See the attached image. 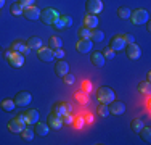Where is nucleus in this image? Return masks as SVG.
Listing matches in <instances>:
<instances>
[{
	"label": "nucleus",
	"mask_w": 151,
	"mask_h": 145,
	"mask_svg": "<svg viewBox=\"0 0 151 145\" xmlns=\"http://www.w3.org/2000/svg\"><path fill=\"white\" fill-rule=\"evenodd\" d=\"M34 136H35V130L34 128H32V124H27L26 128H24L23 130H21V137H23V140H32L34 139Z\"/></svg>",
	"instance_id": "obj_24"
},
{
	"label": "nucleus",
	"mask_w": 151,
	"mask_h": 145,
	"mask_svg": "<svg viewBox=\"0 0 151 145\" xmlns=\"http://www.w3.org/2000/svg\"><path fill=\"white\" fill-rule=\"evenodd\" d=\"M138 134H140V137H142L143 142H146V144H150V142H151V129H150V128L143 126L142 130H140Z\"/></svg>",
	"instance_id": "obj_27"
},
{
	"label": "nucleus",
	"mask_w": 151,
	"mask_h": 145,
	"mask_svg": "<svg viewBox=\"0 0 151 145\" xmlns=\"http://www.w3.org/2000/svg\"><path fill=\"white\" fill-rule=\"evenodd\" d=\"M85 10H87V14H98L103 12V2L101 0H87Z\"/></svg>",
	"instance_id": "obj_4"
},
{
	"label": "nucleus",
	"mask_w": 151,
	"mask_h": 145,
	"mask_svg": "<svg viewBox=\"0 0 151 145\" xmlns=\"http://www.w3.org/2000/svg\"><path fill=\"white\" fill-rule=\"evenodd\" d=\"M52 111L56 115H60V116H63L64 113H73V105L68 103V102H58V103L53 105Z\"/></svg>",
	"instance_id": "obj_8"
},
{
	"label": "nucleus",
	"mask_w": 151,
	"mask_h": 145,
	"mask_svg": "<svg viewBox=\"0 0 151 145\" xmlns=\"http://www.w3.org/2000/svg\"><path fill=\"white\" fill-rule=\"evenodd\" d=\"M73 26V18L69 16V14H63V16H60L58 20L53 23V28L55 29H68V28H71Z\"/></svg>",
	"instance_id": "obj_11"
},
{
	"label": "nucleus",
	"mask_w": 151,
	"mask_h": 145,
	"mask_svg": "<svg viewBox=\"0 0 151 145\" xmlns=\"http://www.w3.org/2000/svg\"><path fill=\"white\" fill-rule=\"evenodd\" d=\"M55 72H56V76L63 78L64 74H68V72H69V65H68L64 60H58V63L55 65Z\"/></svg>",
	"instance_id": "obj_18"
},
{
	"label": "nucleus",
	"mask_w": 151,
	"mask_h": 145,
	"mask_svg": "<svg viewBox=\"0 0 151 145\" xmlns=\"http://www.w3.org/2000/svg\"><path fill=\"white\" fill-rule=\"evenodd\" d=\"M96 100L100 102V103H106L109 105L113 100H116V95H114V90L111 89V87H100L98 90H96Z\"/></svg>",
	"instance_id": "obj_1"
},
{
	"label": "nucleus",
	"mask_w": 151,
	"mask_h": 145,
	"mask_svg": "<svg viewBox=\"0 0 151 145\" xmlns=\"http://www.w3.org/2000/svg\"><path fill=\"white\" fill-rule=\"evenodd\" d=\"M96 113H98V116H101V118L109 116V108H108V105L106 103H100L98 108H96Z\"/></svg>",
	"instance_id": "obj_33"
},
{
	"label": "nucleus",
	"mask_w": 151,
	"mask_h": 145,
	"mask_svg": "<svg viewBox=\"0 0 151 145\" xmlns=\"http://www.w3.org/2000/svg\"><path fill=\"white\" fill-rule=\"evenodd\" d=\"M37 58L44 63H50V61H53L55 55H53V50L50 47H42V49L37 50Z\"/></svg>",
	"instance_id": "obj_9"
},
{
	"label": "nucleus",
	"mask_w": 151,
	"mask_h": 145,
	"mask_svg": "<svg viewBox=\"0 0 151 145\" xmlns=\"http://www.w3.org/2000/svg\"><path fill=\"white\" fill-rule=\"evenodd\" d=\"M24 12V8L19 5V2H16V3H13L12 7H10V13L13 14V16H21Z\"/></svg>",
	"instance_id": "obj_31"
},
{
	"label": "nucleus",
	"mask_w": 151,
	"mask_h": 145,
	"mask_svg": "<svg viewBox=\"0 0 151 145\" xmlns=\"http://www.w3.org/2000/svg\"><path fill=\"white\" fill-rule=\"evenodd\" d=\"M3 5H5V0H0V8H2Z\"/></svg>",
	"instance_id": "obj_45"
},
{
	"label": "nucleus",
	"mask_w": 151,
	"mask_h": 145,
	"mask_svg": "<svg viewBox=\"0 0 151 145\" xmlns=\"http://www.w3.org/2000/svg\"><path fill=\"white\" fill-rule=\"evenodd\" d=\"M6 61H8V65L12 68H21L24 65V55L12 50V53H10V57L6 58Z\"/></svg>",
	"instance_id": "obj_6"
},
{
	"label": "nucleus",
	"mask_w": 151,
	"mask_h": 145,
	"mask_svg": "<svg viewBox=\"0 0 151 145\" xmlns=\"http://www.w3.org/2000/svg\"><path fill=\"white\" fill-rule=\"evenodd\" d=\"M129 20L134 24H137V26H142V24L148 23L150 13H148V10H145V8H138V10H135V12L130 13V18H129Z\"/></svg>",
	"instance_id": "obj_2"
},
{
	"label": "nucleus",
	"mask_w": 151,
	"mask_h": 145,
	"mask_svg": "<svg viewBox=\"0 0 151 145\" xmlns=\"http://www.w3.org/2000/svg\"><path fill=\"white\" fill-rule=\"evenodd\" d=\"M23 16L26 18V20H29V21H37L39 18H40V10L37 8V7H26L24 8V12H23Z\"/></svg>",
	"instance_id": "obj_14"
},
{
	"label": "nucleus",
	"mask_w": 151,
	"mask_h": 145,
	"mask_svg": "<svg viewBox=\"0 0 151 145\" xmlns=\"http://www.w3.org/2000/svg\"><path fill=\"white\" fill-rule=\"evenodd\" d=\"M92 49H93V42L90 39H79L76 42V50L81 53H90Z\"/></svg>",
	"instance_id": "obj_10"
},
{
	"label": "nucleus",
	"mask_w": 151,
	"mask_h": 145,
	"mask_svg": "<svg viewBox=\"0 0 151 145\" xmlns=\"http://www.w3.org/2000/svg\"><path fill=\"white\" fill-rule=\"evenodd\" d=\"M64 53H66V52H64L61 47H60V49H55V50H53V55H55V58H58V60H63V58H64Z\"/></svg>",
	"instance_id": "obj_41"
},
{
	"label": "nucleus",
	"mask_w": 151,
	"mask_h": 145,
	"mask_svg": "<svg viewBox=\"0 0 151 145\" xmlns=\"http://www.w3.org/2000/svg\"><path fill=\"white\" fill-rule=\"evenodd\" d=\"M108 108H109V115H114V116H121L125 113V105L117 100H113L108 105Z\"/></svg>",
	"instance_id": "obj_12"
},
{
	"label": "nucleus",
	"mask_w": 151,
	"mask_h": 145,
	"mask_svg": "<svg viewBox=\"0 0 151 145\" xmlns=\"http://www.w3.org/2000/svg\"><path fill=\"white\" fill-rule=\"evenodd\" d=\"M138 92H140V94H145V95H150V92H151V84H150V81L140 82V84H138Z\"/></svg>",
	"instance_id": "obj_32"
},
{
	"label": "nucleus",
	"mask_w": 151,
	"mask_h": 145,
	"mask_svg": "<svg viewBox=\"0 0 151 145\" xmlns=\"http://www.w3.org/2000/svg\"><path fill=\"white\" fill-rule=\"evenodd\" d=\"M48 44H50V49H52V50L60 49V47H61V39L56 37V36H52V37H50V41H48Z\"/></svg>",
	"instance_id": "obj_35"
},
{
	"label": "nucleus",
	"mask_w": 151,
	"mask_h": 145,
	"mask_svg": "<svg viewBox=\"0 0 151 145\" xmlns=\"http://www.w3.org/2000/svg\"><path fill=\"white\" fill-rule=\"evenodd\" d=\"M103 39H105V32L100 31V29H92L90 31V41L92 42H101Z\"/></svg>",
	"instance_id": "obj_26"
},
{
	"label": "nucleus",
	"mask_w": 151,
	"mask_h": 145,
	"mask_svg": "<svg viewBox=\"0 0 151 145\" xmlns=\"http://www.w3.org/2000/svg\"><path fill=\"white\" fill-rule=\"evenodd\" d=\"M122 37H124V41H125V44H134L135 42V37L132 34H124L122 36Z\"/></svg>",
	"instance_id": "obj_43"
},
{
	"label": "nucleus",
	"mask_w": 151,
	"mask_h": 145,
	"mask_svg": "<svg viewBox=\"0 0 151 145\" xmlns=\"http://www.w3.org/2000/svg\"><path fill=\"white\" fill-rule=\"evenodd\" d=\"M143 126H145V123H143L140 118H135V119H132V123H130V128H132V130H134V132H137V134H138L140 130H142V128H143Z\"/></svg>",
	"instance_id": "obj_30"
},
{
	"label": "nucleus",
	"mask_w": 151,
	"mask_h": 145,
	"mask_svg": "<svg viewBox=\"0 0 151 145\" xmlns=\"http://www.w3.org/2000/svg\"><path fill=\"white\" fill-rule=\"evenodd\" d=\"M74 99L77 100V103L85 105V103H88V94H85L84 90H79V92H76Z\"/></svg>",
	"instance_id": "obj_28"
},
{
	"label": "nucleus",
	"mask_w": 151,
	"mask_h": 145,
	"mask_svg": "<svg viewBox=\"0 0 151 145\" xmlns=\"http://www.w3.org/2000/svg\"><path fill=\"white\" fill-rule=\"evenodd\" d=\"M13 100H15V103L18 107H27L32 102V95L29 92H19V94H16V97Z\"/></svg>",
	"instance_id": "obj_13"
},
{
	"label": "nucleus",
	"mask_w": 151,
	"mask_h": 145,
	"mask_svg": "<svg viewBox=\"0 0 151 145\" xmlns=\"http://www.w3.org/2000/svg\"><path fill=\"white\" fill-rule=\"evenodd\" d=\"M63 124H66V126H71L74 123V116H73V113H64L63 116Z\"/></svg>",
	"instance_id": "obj_39"
},
{
	"label": "nucleus",
	"mask_w": 151,
	"mask_h": 145,
	"mask_svg": "<svg viewBox=\"0 0 151 145\" xmlns=\"http://www.w3.org/2000/svg\"><path fill=\"white\" fill-rule=\"evenodd\" d=\"M125 55H127L129 60H138L142 57V49L134 42V44H127L125 45Z\"/></svg>",
	"instance_id": "obj_5"
},
{
	"label": "nucleus",
	"mask_w": 151,
	"mask_h": 145,
	"mask_svg": "<svg viewBox=\"0 0 151 145\" xmlns=\"http://www.w3.org/2000/svg\"><path fill=\"white\" fill-rule=\"evenodd\" d=\"M26 126L27 124L19 118H15V119H12V121L8 123V129H10V132H13V134H21V130L26 128Z\"/></svg>",
	"instance_id": "obj_15"
},
{
	"label": "nucleus",
	"mask_w": 151,
	"mask_h": 145,
	"mask_svg": "<svg viewBox=\"0 0 151 145\" xmlns=\"http://www.w3.org/2000/svg\"><path fill=\"white\" fill-rule=\"evenodd\" d=\"M125 45H127V44H125L122 36H114V37L111 39V42H109V47L114 50V52H121V50H124Z\"/></svg>",
	"instance_id": "obj_16"
},
{
	"label": "nucleus",
	"mask_w": 151,
	"mask_h": 145,
	"mask_svg": "<svg viewBox=\"0 0 151 145\" xmlns=\"http://www.w3.org/2000/svg\"><path fill=\"white\" fill-rule=\"evenodd\" d=\"M101 53H103V57H105V60H113V58L116 57V52H114L111 47H106V49L103 50Z\"/></svg>",
	"instance_id": "obj_38"
},
{
	"label": "nucleus",
	"mask_w": 151,
	"mask_h": 145,
	"mask_svg": "<svg viewBox=\"0 0 151 145\" xmlns=\"http://www.w3.org/2000/svg\"><path fill=\"white\" fill-rule=\"evenodd\" d=\"M0 108H2L3 111H13L16 108V103L13 99H5L2 100V103H0Z\"/></svg>",
	"instance_id": "obj_25"
},
{
	"label": "nucleus",
	"mask_w": 151,
	"mask_h": 145,
	"mask_svg": "<svg viewBox=\"0 0 151 145\" xmlns=\"http://www.w3.org/2000/svg\"><path fill=\"white\" fill-rule=\"evenodd\" d=\"M63 81H64V84H68V86H73L74 82H76V78L71 72H68V74H64L63 76Z\"/></svg>",
	"instance_id": "obj_40"
},
{
	"label": "nucleus",
	"mask_w": 151,
	"mask_h": 145,
	"mask_svg": "<svg viewBox=\"0 0 151 145\" xmlns=\"http://www.w3.org/2000/svg\"><path fill=\"white\" fill-rule=\"evenodd\" d=\"M27 47H29V50H35L37 52L39 49H42L44 47V42H42L40 37H37V36H34V37H29L27 39Z\"/></svg>",
	"instance_id": "obj_20"
},
{
	"label": "nucleus",
	"mask_w": 151,
	"mask_h": 145,
	"mask_svg": "<svg viewBox=\"0 0 151 145\" xmlns=\"http://www.w3.org/2000/svg\"><path fill=\"white\" fill-rule=\"evenodd\" d=\"M90 60H92V63L95 65L96 68H101V66H105V61H106L101 52H93L92 55H90Z\"/></svg>",
	"instance_id": "obj_21"
},
{
	"label": "nucleus",
	"mask_w": 151,
	"mask_h": 145,
	"mask_svg": "<svg viewBox=\"0 0 151 145\" xmlns=\"http://www.w3.org/2000/svg\"><path fill=\"white\" fill-rule=\"evenodd\" d=\"M90 31H92V29H88V28L82 26V28L77 31V36H79V39H90Z\"/></svg>",
	"instance_id": "obj_36"
},
{
	"label": "nucleus",
	"mask_w": 151,
	"mask_h": 145,
	"mask_svg": "<svg viewBox=\"0 0 151 145\" xmlns=\"http://www.w3.org/2000/svg\"><path fill=\"white\" fill-rule=\"evenodd\" d=\"M35 0H19V5L23 7V8H26V7H32L34 5Z\"/></svg>",
	"instance_id": "obj_42"
},
{
	"label": "nucleus",
	"mask_w": 151,
	"mask_h": 145,
	"mask_svg": "<svg viewBox=\"0 0 151 145\" xmlns=\"http://www.w3.org/2000/svg\"><path fill=\"white\" fill-rule=\"evenodd\" d=\"M23 116H24V123L26 124H32L34 126L35 123L39 121V110H27L26 113H23Z\"/></svg>",
	"instance_id": "obj_17"
},
{
	"label": "nucleus",
	"mask_w": 151,
	"mask_h": 145,
	"mask_svg": "<svg viewBox=\"0 0 151 145\" xmlns=\"http://www.w3.org/2000/svg\"><path fill=\"white\" fill-rule=\"evenodd\" d=\"M130 13H132V10L129 8V7H119V8H117V16H119L121 20H129V18H130Z\"/></svg>",
	"instance_id": "obj_29"
},
{
	"label": "nucleus",
	"mask_w": 151,
	"mask_h": 145,
	"mask_svg": "<svg viewBox=\"0 0 151 145\" xmlns=\"http://www.w3.org/2000/svg\"><path fill=\"white\" fill-rule=\"evenodd\" d=\"M84 119H85V123H90V124H92V123H93V115L92 113H85Z\"/></svg>",
	"instance_id": "obj_44"
},
{
	"label": "nucleus",
	"mask_w": 151,
	"mask_h": 145,
	"mask_svg": "<svg viewBox=\"0 0 151 145\" xmlns=\"http://www.w3.org/2000/svg\"><path fill=\"white\" fill-rule=\"evenodd\" d=\"M84 26L88 28V29H95L96 26H98V18H96V14H85Z\"/></svg>",
	"instance_id": "obj_22"
},
{
	"label": "nucleus",
	"mask_w": 151,
	"mask_h": 145,
	"mask_svg": "<svg viewBox=\"0 0 151 145\" xmlns=\"http://www.w3.org/2000/svg\"><path fill=\"white\" fill-rule=\"evenodd\" d=\"M47 124H48L50 129L58 130V129L63 128V118H61L60 115H56V113H53V111H50L48 119H47Z\"/></svg>",
	"instance_id": "obj_7"
},
{
	"label": "nucleus",
	"mask_w": 151,
	"mask_h": 145,
	"mask_svg": "<svg viewBox=\"0 0 151 145\" xmlns=\"http://www.w3.org/2000/svg\"><path fill=\"white\" fill-rule=\"evenodd\" d=\"M12 50L13 52H18V53H23V55H27L29 53V47L26 45V42L23 41H15L12 44Z\"/></svg>",
	"instance_id": "obj_19"
},
{
	"label": "nucleus",
	"mask_w": 151,
	"mask_h": 145,
	"mask_svg": "<svg viewBox=\"0 0 151 145\" xmlns=\"http://www.w3.org/2000/svg\"><path fill=\"white\" fill-rule=\"evenodd\" d=\"M81 90H84L85 94H90L92 90H93V86H92V82L88 81V79H85V81H82V84H81Z\"/></svg>",
	"instance_id": "obj_37"
},
{
	"label": "nucleus",
	"mask_w": 151,
	"mask_h": 145,
	"mask_svg": "<svg viewBox=\"0 0 151 145\" xmlns=\"http://www.w3.org/2000/svg\"><path fill=\"white\" fill-rule=\"evenodd\" d=\"M35 134H39V136H42V137H45V136H48V132H50V128H48V124H45V123H35Z\"/></svg>",
	"instance_id": "obj_23"
},
{
	"label": "nucleus",
	"mask_w": 151,
	"mask_h": 145,
	"mask_svg": "<svg viewBox=\"0 0 151 145\" xmlns=\"http://www.w3.org/2000/svg\"><path fill=\"white\" fill-rule=\"evenodd\" d=\"M74 128L76 129H84V126H85V119H84V115H77V116H74Z\"/></svg>",
	"instance_id": "obj_34"
},
{
	"label": "nucleus",
	"mask_w": 151,
	"mask_h": 145,
	"mask_svg": "<svg viewBox=\"0 0 151 145\" xmlns=\"http://www.w3.org/2000/svg\"><path fill=\"white\" fill-rule=\"evenodd\" d=\"M58 18H60V13L56 12L55 8H45L40 12V21L45 24H48V26H53V23H55Z\"/></svg>",
	"instance_id": "obj_3"
}]
</instances>
